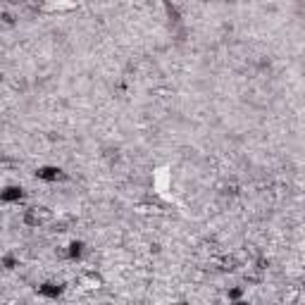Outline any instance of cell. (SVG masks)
<instances>
[{
    "instance_id": "cell-1",
    "label": "cell",
    "mask_w": 305,
    "mask_h": 305,
    "mask_svg": "<svg viewBox=\"0 0 305 305\" xmlns=\"http://www.w3.org/2000/svg\"><path fill=\"white\" fill-rule=\"evenodd\" d=\"M53 219V212L48 210V208H29L26 210V215H24V222L29 224V227H41L45 222H50Z\"/></svg>"
},
{
    "instance_id": "cell-2",
    "label": "cell",
    "mask_w": 305,
    "mask_h": 305,
    "mask_svg": "<svg viewBox=\"0 0 305 305\" xmlns=\"http://www.w3.org/2000/svg\"><path fill=\"white\" fill-rule=\"evenodd\" d=\"M36 176H38L41 181H48V184H55V181L65 179V172H62L60 167H53V165H45V167H38V170H36Z\"/></svg>"
},
{
    "instance_id": "cell-3",
    "label": "cell",
    "mask_w": 305,
    "mask_h": 305,
    "mask_svg": "<svg viewBox=\"0 0 305 305\" xmlns=\"http://www.w3.org/2000/svg\"><path fill=\"white\" fill-rule=\"evenodd\" d=\"M62 291H65V284H57V282H43L41 286H38V296L50 298V301L60 298V296H62Z\"/></svg>"
},
{
    "instance_id": "cell-4",
    "label": "cell",
    "mask_w": 305,
    "mask_h": 305,
    "mask_svg": "<svg viewBox=\"0 0 305 305\" xmlns=\"http://www.w3.org/2000/svg\"><path fill=\"white\" fill-rule=\"evenodd\" d=\"M24 198V189L22 186H7L2 191V203H19Z\"/></svg>"
},
{
    "instance_id": "cell-5",
    "label": "cell",
    "mask_w": 305,
    "mask_h": 305,
    "mask_svg": "<svg viewBox=\"0 0 305 305\" xmlns=\"http://www.w3.org/2000/svg\"><path fill=\"white\" fill-rule=\"evenodd\" d=\"M84 248H86V246H84V243H81V241H72V243H69V246H67V260H81V255H84Z\"/></svg>"
},
{
    "instance_id": "cell-6",
    "label": "cell",
    "mask_w": 305,
    "mask_h": 305,
    "mask_svg": "<svg viewBox=\"0 0 305 305\" xmlns=\"http://www.w3.org/2000/svg\"><path fill=\"white\" fill-rule=\"evenodd\" d=\"M227 296H229V301H234V303H236V301H241L243 291H241V288H229V293H227Z\"/></svg>"
},
{
    "instance_id": "cell-7",
    "label": "cell",
    "mask_w": 305,
    "mask_h": 305,
    "mask_svg": "<svg viewBox=\"0 0 305 305\" xmlns=\"http://www.w3.org/2000/svg\"><path fill=\"white\" fill-rule=\"evenodd\" d=\"M5 269H15V267H17V260H15V258H12V255H5Z\"/></svg>"
},
{
    "instance_id": "cell-8",
    "label": "cell",
    "mask_w": 305,
    "mask_h": 305,
    "mask_svg": "<svg viewBox=\"0 0 305 305\" xmlns=\"http://www.w3.org/2000/svg\"><path fill=\"white\" fill-rule=\"evenodd\" d=\"M231 305H250L248 301H236V303H231Z\"/></svg>"
}]
</instances>
